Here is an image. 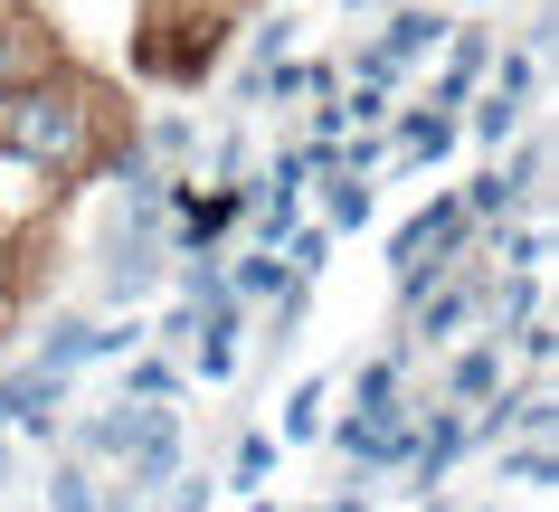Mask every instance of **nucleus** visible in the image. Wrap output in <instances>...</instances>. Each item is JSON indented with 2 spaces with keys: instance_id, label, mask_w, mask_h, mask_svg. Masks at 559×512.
Returning <instances> with one entry per match:
<instances>
[{
  "instance_id": "obj_6",
  "label": "nucleus",
  "mask_w": 559,
  "mask_h": 512,
  "mask_svg": "<svg viewBox=\"0 0 559 512\" xmlns=\"http://www.w3.org/2000/svg\"><path fill=\"white\" fill-rule=\"evenodd\" d=\"M502 484H550V427H531V446L502 455Z\"/></svg>"
},
{
  "instance_id": "obj_4",
  "label": "nucleus",
  "mask_w": 559,
  "mask_h": 512,
  "mask_svg": "<svg viewBox=\"0 0 559 512\" xmlns=\"http://www.w3.org/2000/svg\"><path fill=\"white\" fill-rule=\"evenodd\" d=\"M38 67H67V29L38 0H0V86H20Z\"/></svg>"
},
{
  "instance_id": "obj_2",
  "label": "nucleus",
  "mask_w": 559,
  "mask_h": 512,
  "mask_svg": "<svg viewBox=\"0 0 559 512\" xmlns=\"http://www.w3.org/2000/svg\"><path fill=\"white\" fill-rule=\"evenodd\" d=\"M58 266H67V200H38V210L0 218V370H10V352H20L29 313L48 303Z\"/></svg>"
},
{
  "instance_id": "obj_5",
  "label": "nucleus",
  "mask_w": 559,
  "mask_h": 512,
  "mask_svg": "<svg viewBox=\"0 0 559 512\" xmlns=\"http://www.w3.org/2000/svg\"><path fill=\"white\" fill-rule=\"evenodd\" d=\"M502 390V352H465V361H445V408H474V398Z\"/></svg>"
},
{
  "instance_id": "obj_1",
  "label": "nucleus",
  "mask_w": 559,
  "mask_h": 512,
  "mask_svg": "<svg viewBox=\"0 0 559 512\" xmlns=\"http://www.w3.org/2000/svg\"><path fill=\"white\" fill-rule=\"evenodd\" d=\"M133 143H143L133 95L76 58L0 86V171H29L38 200H76V190L115 181Z\"/></svg>"
},
{
  "instance_id": "obj_7",
  "label": "nucleus",
  "mask_w": 559,
  "mask_h": 512,
  "mask_svg": "<svg viewBox=\"0 0 559 512\" xmlns=\"http://www.w3.org/2000/svg\"><path fill=\"white\" fill-rule=\"evenodd\" d=\"M342 512H352V503H342Z\"/></svg>"
},
{
  "instance_id": "obj_3",
  "label": "nucleus",
  "mask_w": 559,
  "mask_h": 512,
  "mask_svg": "<svg viewBox=\"0 0 559 512\" xmlns=\"http://www.w3.org/2000/svg\"><path fill=\"white\" fill-rule=\"evenodd\" d=\"M465 228H474L465 200L417 210L408 228H399V295H417V285H427V275H445V266H465Z\"/></svg>"
}]
</instances>
